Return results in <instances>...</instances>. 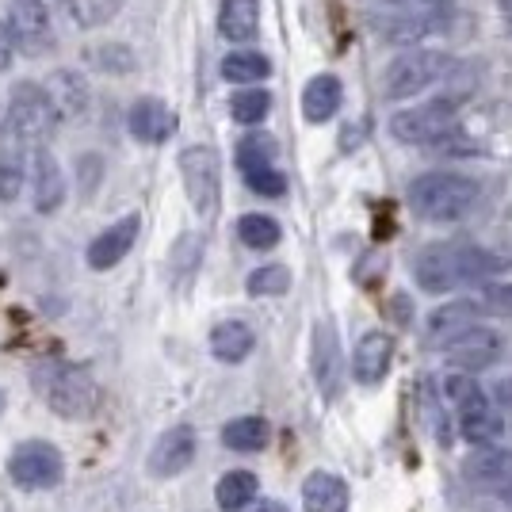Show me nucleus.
<instances>
[{"instance_id":"1","label":"nucleus","mask_w":512,"mask_h":512,"mask_svg":"<svg viewBox=\"0 0 512 512\" xmlns=\"http://www.w3.org/2000/svg\"><path fill=\"white\" fill-rule=\"evenodd\" d=\"M497 272V260L478 245H455V241H436L425 245L413 260V279L428 295H448L455 287H467Z\"/></svg>"},{"instance_id":"2","label":"nucleus","mask_w":512,"mask_h":512,"mask_svg":"<svg viewBox=\"0 0 512 512\" xmlns=\"http://www.w3.org/2000/svg\"><path fill=\"white\" fill-rule=\"evenodd\" d=\"M478 203V184L459 172H425L409 184V207L425 222H459Z\"/></svg>"},{"instance_id":"3","label":"nucleus","mask_w":512,"mask_h":512,"mask_svg":"<svg viewBox=\"0 0 512 512\" xmlns=\"http://www.w3.org/2000/svg\"><path fill=\"white\" fill-rule=\"evenodd\" d=\"M62 123L58 107L50 100L46 85H35V81H20L8 96V107H4V130L20 142H43L50 138Z\"/></svg>"},{"instance_id":"4","label":"nucleus","mask_w":512,"mask_h":512,"mask_svg":"<svg viewBox=\"0 0 512 512\" xmlns=\"http://www.w3.org/2000/svg\"><path fill=\"white\" fill-rule=\"evenodd\" d=\"M448 73H451L448 54L409 46L406 54H398L394 62L386 65L383 92H386V100H409V96H417V92L432 88L440 77H448Z\"/></svg>"},{"instance_id":"5","label":"nucleus","mask_w":512,"mask_h":512,"mask_svg":"<svg viewBox=\"0 0 512 512\" xmlns=\"http://www.w3.org/2000/svg\"><path fill=\"white\" fill-rule=\"evenodd\" d=\"M180 176H184V192L188 203L203 222H211L222 203V161L211 146H188L180 153Z\"/></svg>"},{"instance_id":"6","label":"nucleus","mask_w":512,"mask_h":512,"mask_svg":"<svg viewBox=\"0 0 512 512\" xmlns=\"http://www.w3.org/2000/svg\"><path fill=\"white\" fill-rule=\"evenodd\" d=\"M455 16L451 0H402V8L383 27V39L394 46H417L421 39L444 31Z\"/></svg>"},{"instance_id":"7","label":"nucleus","mask_w":512,"mask_h":512,"mask_svg":"<svg viewBox=\"0 0 512 512\" xmlns=\"http://www.w3.org/2000/svg\"><path fill=\"white\" fill-rule=\"evenodd\" d=\"M100 398H104L100 383L92 379L88 367H62L50 379V386H46V402L65 421H85V417H92L100 409Z\"/></svg>"},{"instance_id":"8","label":"nucleus","mask_w":512,"mask_h":512,"mask_svg":"<svg viewBox=\"0 0 512 512\" xmlns=\"http://www.w3.org/2000/svg\"><path fill=\"white\" fill-rule=\"evenodd\" d=\"M451 130H455V100H428L390 119V134L406 146H436Z\"/></svg>"},{"instance_id":"9","label":"nucleus","mask_w":512,"mask_h":512,"mask_svg":"<svg viewBox=\"0 0 512 512\" xmlns=\"http://www.w3.org/2000/svg\"><path fill=\"white\" fill-rule=\"evenodd\" d=\"M8 474L20 490H54L65 478V459L46 440H23L8 459Z\"/></svg>"},{"instance_id":"10","label":"nucleus","mask_w":512,"mask_h":512,"mask_svg":"<svg viewBox=\"0 0 512 512\" xmlns=\"http://www.w3.org/2000/svg\"><path fill=\"white\" fill-rule=\"evenodd\" d=\"M8 27H12V39L27 54H43L54 46V20H50V8L46 0H8Z\"/></svg>"},{"instance_id":"11","label":"nucleus","mask_w":512,"mask_h":512,"mask_svg":"<svg viewBox=\"0 0 512 512\" xmlns=\"http://www.w3.org/2000/svg\"><path fill=\"white\" fill-rule=\"evenodd\" d=\"M195 463V428L176 425L165 428L157 436V444L146 455V467L153 478H172V474H184Z\"/></svg>"},{"instance_id":"12","label":"nucleus","mask_w":512,"mask_h":512,"mask_svg":"<svg viewBox=\"0 0 512 512\" xmlns=\"http://www.w3.org/2000/svg\"><path fill=\"white\" fill-rule=\"evenodd\" d=\"M138 230H142V218L138 214H123L119 222H111L104 234L92 237V245H88V268H96V272H107V268H115L123 256L134 249V241H138Z\"/></svg>"},{"instance_id":"13","label":"nucleus","mask_w":512,"mask_h":512,"mask_svg":"<svg viewBox=\"0 0 512 512\" xmlns=\"http://www.w3.org/2000/svg\"><path fill=\"white\" fill-rule=\"evenodd\" d=\"M127 127L138 142L161 146V142H169L172 134H176V115H172V107L165 104V100L142 96V100H134V107H130Z\"/></svg>"},{"instance_id":"14","label":"nucleus","mask_w":512,"mask_h":512,"mask_svg":"<svg viewBox=\"0 0 512 512\" xmlns=\"http://www.w3.org/2000/svg\"><path fill=\"white\" fill-rule=\"evenodd\" d=\"M314 379H318V390L325 398H337L341 394V341H337V329L333 321H321L314 329Z\"/></svg>"},{"instance_id":"15","label":"nucleus","mask_w":512,"mask_h":512,"mask_svg":"<svg viewBox=\"0 0 512 512\" xmlns=\"http://www.w3.org/2000/svg\"><path fill=\"white\" fill-rule=\"evenodd\" d=\"M31 188H35V211L39 214H54L65 203L69 184H65V172H62V165H58V157L50 150H35V161H31Z\"/></svg>"},{"instance_id":"16","label":"nucleus","mask_w":512,"mask_h":512,"mask_svg":"<svg viewBox=\"0 0 512 512\" xmlns=\"http://www.w3.org/2000/svg\"><path fill=\"white\" fill-rule=\"evenodd\" d=\"M497 333L493 329H482V325H470L463 337H455V341L444 348V356H448L451 367H459V371H482V367H490L497 360Z\"/></svg>"},{"instance_id":"17","label":"nucleus","mask_w":512,"mask_h":512,"mask_svg":"<svg viewBox=\"0 0 512 512\" xmlns=\"http://www.w3.org/2000/svg\"><path fill=\"white\" fill-rule=\"evenodd\" d=\"M390 360H394V341L386 333L375 329V333L360 337L356 352H352V375H356V383L363 386L383 383V375L390 371Z\"/></svg>"},{"instance_id":"18","label":"nucleus","mask_w":512,"mask_h":512,"mask_svg":"<svg viewBox=\"0 0 512 512\" xmlns=\"http://www.w3.org/2000/svg\"><path fill=\"white\" fill-rule=\"evenodd\" d=\"M478 318V306L467 299L459 302H448V306H440V310H432L425 321V341L432 348H448L455 337H463L470 325Z\"/></svg>"},{"instance_id":"19","label":"nucleus","mask_w":512,"mask_h":512,"mask_svg":"<svg viewBox=\"0 0 512 512\" xmlns=\"http://www.w3.org/2000/svg\"><path fill=\"white\" fill-rule=\"evenodd\" d=\"M46 92H50V100H54L62 119H81L88 111V100H92L81 69H54L46 77Z\"/></svg>"},{"instance_id":"20","label":"nucleus","mask_w":512,"mask_h":512,"mask_svg":"<svg viewBox=\"0 0 512 512\" xmlns=\"http://www.w3.org/2000/svg\"><path fill=\"white\" fill-rule=\"evenodd\" d=\"M341 100L344 88L333 73L310 77V85L302 88V115H306V123H329L341 111Z\"/></svg>"},{"instance_id":"21","label":"nucleus","mask_w":512,"mask_h":512,"mask_svg":"<svg viewBox=\"0 0 512 512\" xmlns=\"http://www.w3.org/2000/svg\"><path fill=\"white\" fill-rule=\"evenodd\" d=\"M302 509L306 512H348V486L329 470H314L302 482Z\"/></svg>"},{"instance_id":"22","label":"nucleus","mask_w":512,"mask_h":512,"mask_svg":"<svg viewBox=\"0 0 512 512\" xmlns=\"http://www.w3.org/2000/svg\"><path fill=\"white\" fill-rule=\"evenodd\" d=\"M218 31L230 43H253L260 31V0H222Z\"/></svg>"},{"instance_id":"23","label":"nucleus","mask_w":512,"mask_h":512,"mask_svg":"<svg viewBox=\"0 0 512 512\" xmlns=\"http://www.w3.org/2000/svg\"><path fill=\"white\" fill-rule=\"evenodd\" d=\"M256 348V333L245 321H218L211 329V352L222 363H241L249 360V352Z\"/></svg>"},{"instance_id":"24","label":"nucleus","mask_w":512,"mask_h":512,"mask_svg":"<svg viewBox=\"0 0 512 512\" xmlns=\"http://www.w3.org/2000/svg\"><path fill=\"white\" fill-rule=\"evenodd\" d=\"M467 478L478 486H497V490H509L512 486V455L509 451H497L493 444L478 451L467 463Z\"/></svg>"},{"instance_id":"25","label":"nucleus","mask_w":512,"mask_h":512,"mask_svg":"<svg viewBox=\"0 0 512 512\" xmlns=\"http://www.w3.org/2000/svg\"><path fill=\"white\" fill-rule=\"evenodd\" d=\"M256 493H260V482H256L253 470H230V474L214 486V501H218L222 512H241L253 505Z\"/></svg>"},{"instance_id":"26","label":"nucleus","mask_w":512,"mask_h":512,"mask_svg":"<svg viewBox=\"0 0 512 512\" xmlns=\"http://www.w3.org/2000/svg\"><path fill=\"white\" fill-rule=\"evenodd\" d=\"M268 73H272V62L256 50H234L222 58V77L230 85H260V81H268Z\"/></svg>"},{"instance_id":"27","label":"nucleus","mask_w":512,"mask_h":512,"mask_svg":"<svg viewBox=\"0 0 512 512\" xmlns=\"http://www.w3.org/2000/svg\"><path fill=\"white\" fill-rule=\"evenodd\" d=\"M272 440V428L264 417H237L222 428V444L234 451H264Z\"/></svg>"},{"instance_id":"28","label":"nucleus","mask_w":512,"mask_h":512,"mask_svg":"<svg viewBox=\"0 0 512 512\" xmlns=\"http://www.w3.org/2000/svg\"><path fill=\"white\" fill-rule=\"evenodd\" d=\"M268 111H272V92H268V88L245 85L241 92L230 96V115H234V123H241V127H256V123H264V119H268Z\"/></svg>"},{"instance_id":"29","label":"nucleus","mask_w":512,"mask_h":512,"mask_svg":"<svg viewBox=\"0 0 512 512\" xmlns=\"http://www.w3.org/2000/svg\"><path fill=\"white\" fill-rule=\"evenodd\" d=\"M459 428H463V436H467L474 448H486V444L505 436V417L493 406H486V409H474V413H463Z\"/></svg>"},{"instance_id":"30","label":"nucleus","mask_w":512,"mask_h":512,"mask_svg":"<svg viewBox=\"0 0 512 512\" xmlns=\"http://www.w3.org/2000/svg\"><path fill=\"white\" fill-rule=\"evenodd\" d=\"M276 153H279L276 138L264 134V130H253V134H245L237 142V169L241 172L268 169V165H276Z\"/></svg>"},{"instance_id":"31","label":"nucleus","mask_w":512,"mask_h":512,"mask_svg":"<svg viewBox=\"0 0 512 512\" xmlns=\"http://www.w3.org/2000/svg\"><path fill=\"white\" fill-rule=\"evenodd\" d=\"M62 8L77 27L96 31V27H104V23H111L115 16H119L123 0H62Z\"/></svg>"},{"instance_id":"32","label":"nucleus","mask_w":512,"mask_h":512,"mask_svg":"<svg viewBox=\"0 0 512 512\" xmlns=\"http://www.w3.org/2000/svg\"><path fill=\"white\" fill-rule=\"evenodd\" d=\"M237 237H241V245H249V249H276L283 230H279V222L272 214H241L237 218Z\"/></svg>"},{"instance_id":"33","label":"nucleus","mask_w":512,"mask_h":512,"mask_svg":"<svg viewBox=\"0 0 512 512\" xmlns=\"http://www.w3.org/2000/svg\"><path fill=\"white\" fill-rule=\"evenodd\" d=\"M444 398L459 409V417H463V413H474V409L490 406V398L482 394L478 379H467V375H448V379H444Z\"/></svg>"},{"instance_id":"34","label":"nucleus","mask_w":512,"mask_h":512,"mask_svg":"<svg viewBox=\"0 0 512 512\" xmlns=\"http://www.w3.org/2000/svg\"><path fill=\"white\" fill-rule=\"evenodd\" d=\"M245 287H249V295H256V299L287 295L291 291V272L283 264H264V268H256L253 276L245 279Z\"/></svg>"},{"instance_id":"35","label":"nucleus","mask_w":512,"mask_h":512,"mask_svg":"<svg viewBox=\"0 0 512 512\" xmlns=\"http://www.w3.org/2000/svg\"><path fill=\"white\" fill-rule=\"evenodd\" d=\"M85 62L100 73H130L134 69V54L123 43H104V46H88Z\"/></svg>"},{"instance_id":"36","label":"nucleus","mask_w":512,"mask_h":512,"mask_svg":"<svg viewBox=\"0 0 512 512\" xmlns=\"http://www.w3.org/2000/svg\"><path fill=\"white\" fill-rule=\"evenodd\" d=\"M23 192V161L16 153H4L0 157V199L4 203H16Z\"/></svg>"},{"instance_id":"37","label":"nucleus","mask_w":512,"mask_h":512,"mask_svg":"<svg viewBox=\"0 0 512 512\" xmlns=\"http://www.w3.org/2000/svg\"><path fill=\"white\" fill-rule=\"evenodd\" d=\"M245 184L253 188L256 195H268V199H279V195L287 192V176L276 169V165H268V169H253L245 172Z\"/></svg>"},{"instance_id":"38","label":"nucleus","mask_w":512,"mask_h":512,"mask_svg":"<svg viewBox=\"0 0 512 512\" xmlns=\"http://www.w3.org/2000/svg\"><path fill=\"white\" fill-rule=\"evenodd\" d=\"M12 54H16V39H12V27L0 23V73L12 65Z\"/></svg>"},{"instance_id":"39","label":"nucleus","mask_w":512,"mask_h":512,"mask_svg":"<svg viewBox=\"0 0 512 512\" xmlns=\"http://www.w3.org/2000/svg\"><path fill=\"white\" fill-rule=\"evenodd\" d=\"M363 142V123L360 127H344L341 130V150H352V146H360Z\"/></svg>"},{"instance_id":"40","label":"nucleus","mask_w":512,"mask_h":512,"mask_svg":"<svg viewBox=\"0 0 512 512\" xmlns=\"http://www.w3.org/2000/svg\"><path fill=\"white\" fill-rule=\"evenodd\" d=\"M245 512H287V509H283L279 501H253V505H249Z\"/></svg>"},{"instance_id":"41","label":"nucleus","mask_w":512,"mask_h":512,"mask_svg":"<svg viewBox=\"0 0 512 512\" xmlns=\"http://www.w3.org/2000/svg\"><path fill=\"white\" fill-rule=\"evenodd\" d=\"M497 394H501L505 402H512V383H501V386H497Z\"/></svg>"},{"instance_id":"42","label":"nucleus","mask_w":512,"mask_h":512,"mask_svg":"<svg viewBox=\"0 0 512 512\" xmlns=\"http://www.w3.org/2000/svg\"><path fill=\"white\" fill-rule=\"evenodd\" d=\"M0 409H4V394H0Z\"/></svg>"},{"instance_id":"43","label":"nucleus","mask_w":512,"mask_h":512,"mask_svg":"<svg viewBox=\"0 0 512 512\" xmlns=\"http://www.w3.org/2000/svg\"><path fill=\"white\" fill-rule=\"evenodd\" d=\"M505 493H509V501H512V486H509V490H505Z\"/></svg>"},{"instance_id":"44","label":"nucleus","mask_w":512,"mask_h":512,"mask_svg":"<svg viewBox=\"0 0 512 512\" xmlns=\"http://www.w3.org/2000/svg\"><path fill=\"white\" fill-rule=\"evenodd\" d=\"M390 4H402V0H390Z\"/></svg>"}]
</instances>
